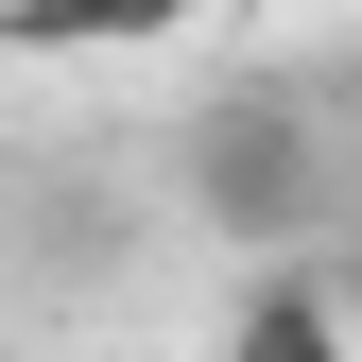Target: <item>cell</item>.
I'll list each match as a JSON object with an SVG mask.
<instances>
[{
    "label": "cell",
    "instance_id": "cell-3",
    "mask_svg": "<svg viewBox=\"0 0 362 362\" xmlns=\"http://www.w3.org/2000/svg\"><path fill=\"white\" fill-rule=\"evenodd\" d=\"M35 52H139V35H190L207 0H0Z\"/></svg>",
    "mask_w": 362,
    "mask_h": 362
},
{
    "label": "cell",
    "instance_id": "cell-1",
    "mask_svg": "<svg viewBox=\"0 0 362 362\" xmlns=\"http://www.w3.org/2000/svg\"><path fill=\"white\" fill-rule=\"evenodd\" d=\"M190 207L276 276V259L310 242V207H328V139H310V104H276V86L207 104V121H190Z\"/></svg>",
    "mask_w": 362,
    "mask_h": 362
},
{
    "label": "cell",
    "instance_id": "cell-2",
    "mask_svg": "<svg viewBox=\"0 0 362 362\" xmlns=\"http://www.w3.org/2000/svg\"><path fill=\"white\" fill-rule=\"evenodd\" d=\"M224 362H362V310H345L328 276H293V259H276V276L224 310Z\"/></svg>",
    "mask_w": 362,
    "mask_h": 362
},
{
    "label": "cell",
    "instance_id": "cell-4",
    "mask_svg": "<svg viewBox=\"0 0 362 362\" xmlns=\"http://www.w3.org/2000/svg\"><path fill=\"white\" fill-rule=\"evenodd\" d=\"M345 310H362V276H345Z\"/></svg>",
    "mask_w": 362,
    "mask_h": 362
}]
</instances>
